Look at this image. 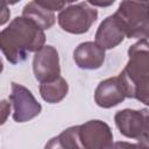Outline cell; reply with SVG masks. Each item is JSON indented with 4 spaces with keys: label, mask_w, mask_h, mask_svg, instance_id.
I'll return each mask as SVG.
<instances>
[{
    "label": "cell",
    "mask_w": 149,
    "mask_h": 149,
    "mask_svg": "<svg viewBox=\"0 0 149 149\" xmlns=\"http://www.w3.org/2000/svg\"><path fill=\"white\" fill-rule=\"evenodd\" d=\"M69 91V85L63 77L49 83H42L40 85V94L42 99L49 104H57L62 101Z\"/></svg>",
    "instance_id": "13"
},
{
    "label": "cell",
    "mask_w": 149,
    "mask_h": 149,
    "mask_svg": "<svg viewBox=\"0 0 149 149\" xmlns=\"http://www.w3.org/2000/svg\"><path fill=\"white\" fill-rule=\"evenodd\" d=\"M44 7H47L48 9L55 12V10H63L66 7V2L64 1H40Z\"/></svg>",
    "instance_id": "16"
},
{
    "label": "cell",
    "mask_w": 149,
    "mask_h": 149,
    "mask_svg": "<svg viewBox=\"0 0 149 149\" xmlns=\"http://www.w3.org/2000/svg\"><path fill=\"white\" fill-rule=\"evenodd\" d=\"M125 37V28L119 17L113 14L107 16L100 23L95 33V43H98L104 49H113L118 47Z\"/></svg>",
    "instance_id": "10"
},
{
    "label": "cell",
    "mask_w": 149,
    "mask_h": 149,
    "mask_svg": "<svg viewBox=\"0 0 149 149\" xmlns=\"http://www.w3.org/2000/svg\"><path fill=\"white\" fill-rule=\"evenodd\" d=\"M109 149H149V144L146 143H129V142H125V141H119V142H114Z\"/></svg>",
    "instance_id": "15"
},
{
    "label": "cell",
    "mask_w": 149,
    "mask_h": 149,
    "mask_svg": "<svg viewBox=\"0 0 149 149\" xmlns=\"http://www.w3.org/2000/svg\"><path fill=\"white\" fill-rule=\"evenodd\" d=\"M44 42L43 29L24 16L15 17L0 34V48L12 64L23 62L28 52H37L44 47Z\"/></svg>",
    "instance_id": "1"
},
{
    "label": "cell",
    "mask_w": 149,
    "mask_h": 149,
    "mask_svg": "<svg viewBox=\"0 0 149 149\" xmlns=\"http://www.w3.org/2000/svg\"><path fill=\"white\" fill-rule=\"evenodd\" d=\"M1 24H3L8 19H9V15H10V12L8 10V8L6 7V2H1Z\"/></svg>",
    "instance_id": "19"
},
{
    "label": "cell",
    "mask_w": 149,
    "mask_h": 149,
    "mask_svg": "<svg viewBox=\"0 0 149 149\" xmlns=\"http://www.w3.org/2000/svg\"><path fill=\"white\" fill-rule=\"evenodd\" d=\"M127 98L149 106V42L141 40L128 49V62L118 76Z\"/></svg>",
    "instance_id": "2"
},
{
    "label": "cell",
    "mask_w": 149,
    "mask_h": 149,
    "mask_svg": "<svg viewBox=\"0 0 149 149\" xmlns=\"http://www.w3.org/2000/svg\"><path fill=\"white\" fill-rule=\"evenodd\" d=\"M114 121L122 135L149 144V108L119 111Z\"/></svg>",
    "instance_id": "5"
},
{
    "label": "cell",
    "mask_w": 149,
    "mask_h": 149,
    "mask_svg": "<svg viewBox=\"0 0 149 149\" xmlns=\"http://www.w3.org/2000/svg\"><path fill=\"white\" fill-rule=\"evenodd\" d=\"M22 16L31 20L43 30L49 29L55 23V14L52 10L44 7L40 1L28 2L22 10Z\"/></svg>",
    "instance_id": "12"
},
{
    "label": "cell",
    "mask_w": 149,
    "mask_h": 149,
    "mask_svg": "<svg viewBox=\"0 0 149 149\" xmlns=\"http://www.w3.org/2000/svg\"><path fill=\"white\" fill-rule=\"evenodd\" d=\"M0 108H1V123H5V121L7 119V115L10 111V102H7L6 100H2L1 105H0Z\"/></svg>",
    "instance_id": "18"
},
{
    "label": "cell",
    "mask_w": 149,
    "mask_h": 149,
    "mask_svg": "<svg viewBox=\"0 0 149 149\" xmlns=\"http://www.w3.org/2000/svg\"><path fill=\"white\" fill-rule=\"evenodd\" d=\"M44 149H66V148L63 147V144L59 141V137L55 136V137H52V139H50L48 141V143L45 144Z\"/></svg>",
    "instance_id": "17"
},
{
    "label": "cell",
    "mask_w": 149,
    "mask_h": 149,
    "mask_svg": "<svg viewBox=\"0 0 149 149\" xmlns=\"http://www.w3.org/2000/svg\"><path fill=\"white\" fill-rule=\"evenodd\" d=\"M79 135L84 149H109L113 144V133L101 120H90L80 125Z\"/></svg>",
    "instance_id": "8"
},
{
    "label": "cell",
    "mask_w": 149,
    "mask_h": 149,
    "mask_svg": "<svg viewBox=\"0 0 149 149\" xmlns=\"http://www.w3.org/2000/svg\"><path fill=\"white\" fill-rule=\"evenodd\" d=\"M9 100L13 105V119L16 122H27L37 116L41 111V104L35 99L33 93L21 84L12 83V93Z\"/></svg>",
    "instance_id": "6"
},
{
    "label": "cell",
    "mask_w": 149,
    "mask_h": 149,
    "mask_svg": "<svg viewBox=\"0 0 149 149\" xmlns=\"http://www.w3.org/2000/svg\"><path fill=\"white\" fill-rule=\"evenodd\" d=\"M114 14L121 21L128 38H149L148 1H122Z\"/></svg>",
    "instance_id": "3"
},
{
    "label": "cell",
    "mask_w": 149,
    "mask_h": 149,
    "mask_svg": "<svg viewBox=\"0 0 149 149\" xmlns=\"http://www.w3.org/2000/svg\"><path fill=\"white\" fill-rule=\"evenodd\" d=\"M33 71L35 78L42 83H49L61 77L58 51L52 45H44L34 55Z\"/></svg>",
    "instance_id": "7"
},
{
    "label": "cell",
    "mask_w": 149,
    "mask_h": 149,
    "mask_svg": "<svg viewBox=\"0 0 149 149\" xmlns=\"http://www.w3.org/2000/svg\"><path fill=\"white\" fill-rule=\"evenodd\" d=\"M126 98V91L119 77H112L100 81L94 92V101L102 108L114 107Z\"/></svg>",
    "instance_id": "9"
},
{
    "label": "cell",
    "mask_w": 149,
    "mask_h": 149,
    "mask_svg": "<svg viewBox=\"0 0 149 149\" xmlns=\"http://www.w3.org/2000/svg\"><path fill=\"white\" fill-rule=\"evenodd\" d=\"M59 141L66 149H84L80 135H79V126H72L63 130L59 135Z\"/></svg>",
    "instance_id": "14"
},
{
    "label": "cell",
    "mask_w": 149,
    "mask_h": 149,
    "mask_svg": "<svg viewBox=\"0 0 149 149\" xmlns=\"http://www.w3.org/2000/svg\"><path fill=\"white\" fill-rule=\"evenodd\" d=\"M98 17V10L88 1L70 3L58 14L61 28L70 34L87 33Z\"/></svg>",
    "instance_id": "4"
},
{
    "label": "cell",
    "mask_w": 149,
    "mask_h": 149,
    "mask_svg": "<svg viewBox=\"0 0 149 149\" xmlns=\"http://www.w3.org/2000/svg\"><path fill=\"white\" fill-rule=\"evenodd\" d=\"M73 59L80 69L95 70L105 61V49L95 42H84L74 49Z\"/></svg>",
    "instance_id": "11"
}]
</instances>
